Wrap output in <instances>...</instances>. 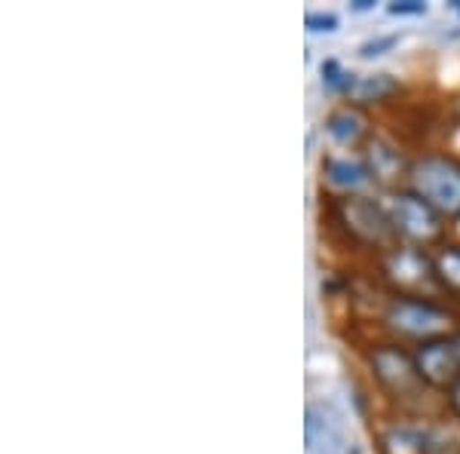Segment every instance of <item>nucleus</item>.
Here are the masks:
<instances>
[{"mask_svg": "<svg viewBox=\"0 0 460 454\" xmlns=\"http://www.w3.org/2000/svg\"><path fill=\"white\" fill-rule=\"evenodd\" d=\"M375 286L387 295H411V298H433V301H448L442 292L439 273H436V258L429 249L420 245L396 243L393 249L375 258L372 264Z\"/></svg>", "mask_w": 460, "mask_h": 454, "instance_id": "4", "label": "nucleus"}, {"mask_svg": "<svg viewBox=\"0 0 460 454\" xmlns=\"http://www.w3.org/2000/svg\"><path fill=\"white\" fill-rule=\"evenodd\" d=\"M451 240H457V243H460V218L455 221V225H451Z\"/></svg>", "mask_w": 460, "mask_h": 454, "instance_id": "20", "label": "nucleus"}, {"mask_svg": "<svg viewBox=\"0 0 460 454\" xmlns=\"http://www.w3.org/2000/svg\"><path fill=\"white\" fill-rule=\"evenodd\" d=\"M390 16H427V4L424 0H393L387 4Z\"/></svg>", "mask_w": 460, "mask_h": 454, "instance_id": "16", "label": "nucleus"}, {"mask_svg": "<svg viewBox=\"0 0 460 454\" xmlns=\"http://www.w3.org/2000/svg\"><path fill=\"white\" fill-rule=\"evenodd\" d=\"M359 154H362V160H366L368 175H372L377 193H390L408 184L414 151H408L405 141H399L396 136H390V132H384L381 126H377V132L368 138V145L362 147Z\"/></svg>", "mask_w": 460, "mask_h": 454, "instance_id": "7", "label": "nucleus"}, {"mask_svg": "<svg viewBox=\"0 0 460 454\" xmlns=\"http://www.w3.org/2000/svg\"><path fill=\"white\" fill-rule=\"evenodd\" d=\"M319 191H323V200L377 193L362 154H344V151L323 154V160H319Z\"/></svg>", "mask_w": 460, "mask_h": 454, "instance_id": "8", "label": "nucleus"}, {"mask_svg": "<svg viewBox=\"0 0 460 454\" xmlns=\"http://www.w3.org/2000/svg\"><path fill=\"white\" fill-rule=\"evenodd\" d=\"M405 188L424 197L451 225L460 218V157L448 147H418Z\"/></svg>", "mask_w": 460, "mask_h": 454, "instance_id": "5", "label": "nucleus"}, {"mask_svg": "<svg viewBox=\"0 0 460 454\" xmlns=\"http://www.w3.org/2000/svg\"><path fill=\"white\" fill-rule=\"evenodd\" d=\"M323 129L338 151L359 154L368 145V138L377 132V120L372 111L353 105V102H335V105L325 111Z\"/></svg>", "mask_w": 460, "mask_h": 454, "instance_id": "9", "label": "nucleus"}, {"mask_svg": "<svg viewBox=\"0 0 460 454\" xmlns=\"http://www.w3.org/2000/svg\"><path fill=\"white\" fill-rule=\"evenodd\" d=\"M399 40H402L399 34H375V37H368L366 43H359L356 56L359 58H381V56H387Z\"/></svg>", "mask_w": 460, "mask_h": 454, "instance_id": "14", "label": "nucleus"}, {"mask_svg": "<svg viewBox=\"0 0 460 454\" xmlns=\"http://www.w3.org/2000/svg\"><path fill=\"white\" fill-rule=\"evenodd\" d=\"M411 350H414V362H418L420 378L445 399V393L460 381V360H457L455 338L448 334V338L427 341V344H418Z\"/></svg>", "mask_w": 460, "mask_h": 454, "instance_id": "10", "label": "nucleus"}, {"mask_svg": "<svg viewBox=\"0 0 460 454\" xmlns=\"http://www.w3.org/2000/svg\"><path fill=\"white\" fill-rule=\"evenodd\" d=\"M445 418L455 421L460 427V381L445 393Z\"/></svg>", "mask_w": 460, "mask_h": 454, "instance_id": "17", "label": "nucleus"}, {"mask_svg": "<svg viewBox=\"0 0 460 454\" xmlns=\"http://www.w3.org/2000/svg\"><path fill=\"white\" fill-rule=\"evenodd\" d=\"M451 338H455V347H457V360H460V329L451 334Z\"/></svg>", "mask_w": 460, "mask_h": 454, "instance_id": "21", "label": "nucleus"}, {"mask_svg": "<svg viewBox=\"0 0 460 454\" xmlns=\"http://www.w3.org/2000/svg\"><path fill=\"white\" fill-rule=\"evenodd\" d=\"M323 203L325 225L335 230V236L347 249L359 252L368 264L399 243L381 193H359V197L323 200Z\"/></svg>", "mask_w": 460, "mask_h": 454, "instance_id": "3", "label": "nucleus"}, {"mask_svg": "<svg viewBox=\"0 0 460 454\" xmlns=\"http://www.w3.org/2000/svg\"><path fill=\"white\" fill-rule=\"evenodd\" d=\"M375 338L399 341L405 347H418L436 338H448L460 329V310L448 301L411 295H387L381 292L375 304Z\"/></svg>", "mask_w": 460, "mask_h": 454, "instance_id": "2", "label": "nucleus"}, {"mask_svg": "<svg viewBox=\"0 0 460 454\" xmlns=\"http://www.w3.org/2000/svg\"><path fill=\"white\" fill-rule=\"evenodd\" d=\"M319 74H323V89L329 95H335L338 102H344L356 84V71H347L338 58H325V62L319 65Z\"/></svg>", "mask_w": 460, "mask_h": 454, "instance_id": "13", "label": "nucleus"}, {"mask_svg": "<svg viewBox=\"0 0 460 454\" xmlns=\"http://www.w3.org/2000/svg\"><path fill=\"white\" fill-rule=\"evenodd\" d=\"M375 10V0H353L350 13H372Z\"/></svg>", "mask_w": 460, "mask_h": 454, "instance_id": "19", "label": "nucleus"}, {"mask_svg": "<svg viewBox=\"0 0 460 454\" xmlns=\"http://www.w3.org/2000/svg\"><path fill=\"white\" fill-rule=\"evenodd\" d=\"M304 28L310 34H335L341 28L338 13H325V10H310L304 13Z\"/></svg>", "mask_w": 460, "mask_h": 454, "instance_id": "15", "label": "nucleus"}, {"mask_svg": "<svg viewBox=\"0 0 460 454\" xmlns=\"http://www.w3.org/2000/svg\"><path fill=\"white\" fill-rule=\"evenodd\" d=\"M433 258H436V273H439L445 298H448L451 307L460 310V243L448 240L433 252Z\"/></svg>", "mask_w": 460, "mask_h": 454, "instance_id": "12", "label": "nucleus"}, {"mask_svg": "<svg viewBox=\"0 0 460 454\" xmlns=\"http://www.w3.org/2000/svg\"><path fill=\"white\" fill-rule=\"evenodd\" d=\"M368 381L377 390L396 418L405 421H448L445 418V399L429 387L418 371L414 350L399 341L375 338L362 347Z\"/></svg>", "mask_w": 460, "mask_h": 454, "instance_id": "1", "label": "nucleus"}, {"mask_svg": "<svg viewBox=\"0 0 460 454\" xmlns=\"http://www.w3.org/2000/svg\"><path fill=\"white\" fill-rule=\"evenodd\" d=\"M442 147H448V151H455L460 157V117L445 126V145Z\"/></svg>", "mask_w": 460, "mask_h": 454, "instance_id": "18", "label": "nucleus"}, {"mask_svg": "<svg viewBox=\"0 0 460 454\" xmlns=\"http://www.w3.org/2000/svg\"><path fill=\"white\" fill-rule=\"evenodd\" d=\"M384 206L390 212L393 230H396L399 243L420 245V249L436 252L439 245L451 240V221L445 218L427 203L424 197H418L411 188H399L390 193H381Z\"/></svg>", "mask_w": 460, "mask_h": 454, "instance_id": "6", "label": "nucleus"}, {"mask_svg": "<svg viewBox=\"0 0 460 454\" xmlns=\"http://www.w3.org/2000/svg\"><path fill=\"white\" fill-rule=\"evenodd\" d=\"M402 80L390 71H372V74H356V84L350 89L344 102H353V105L366 108L375 114V108L381 105H393V102L402 95Z\"/></svg>", "mask_w": 460, "mask_h": 454, "instance_id": "11", "label": "nucleus"}]
</instances>
